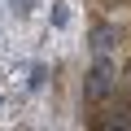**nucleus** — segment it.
I'll return each mask as SVG.
<instances>
[{"mask_svg":"<svg viewBox=\"0 0 131 131\" xmlns=\"http://www.w3.org/2000/svg\"><path fill=\"white\" fill-rule=\"evenodd\" d=\"M114 92H118L114 57H109V52H96L92 70H88V79H83V101H88V105H101V101H105V96H114Z\"/></svg>","mask_w":131,"mask_h":131,"instance_id":"1","label":"nucleus"},{"mask_svg":"<svg viewBox=\"0 0 131 131\" xmlns=\"http://www.w3.org/2000/svg\"><path fill=\"white\" fill-rule=\"evenodd\" d=\"M88 44H92V52H109V48L118 44V26H114V22H96V26L88 31Z\"/></svg>","mask_w":131,"mask_h":131,"instance_id":"2","label":"nucleus"},{"mask_svg":"<svg viewBox=\"0 0 131 131\" xmlns=\"http://www.w3.org/2000/svg\"><path fill=\"white\" fill-rule=\"evenodd\" d=\"M44 83H48V66H31V79H26V88H31V92H39Z\"/></svg>","mask_w":131,"mask_h":131,"instance_id":"3","label":"nucleus"},{"mask_svg":"<svg viewBox=\"0 0 131 131\" xmlns=\"http://www.w3.org/2000/svg\"><path fill=\"white\" fill-rule=\"evenodd\" d=\"M70 22V5L66 0H52V26H66Z\"/></svg>","mask_w":131,"mask_h":131,"instance_id":"4","label":"nucleus"},{"mask_svg":"<svg viewBox=\"0 0 131 131\" xmlns=\"http://www.w3.org/2000/svg\"><path fill=\"white\" fill-rule=\"evenodd\" d=\"M9 9H13V18H31L35 0H9Z\"/></svg>","mask_w":131,"mask_h":131,"instance_id":"5","label":"nucleus"},{"mask_svg":"<svg viewBox=\"0 0 131 131\" xmlns=\"http://www.w3.org/2000/svg\"><path fill=\"white\" fill-rule=\"evenodd\" d=\"M118 92L131 101V61H127V70H122V79H118Z\"/></svg>","mask_w":131,"mask_h":131,"instance_id":"6","label":"nucleus"}]
</instances>
